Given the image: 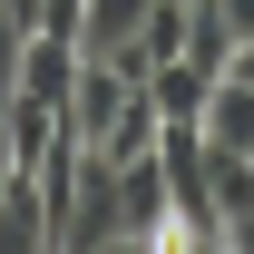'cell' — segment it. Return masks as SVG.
Instances as JSON below:
<instances>
[{
	"instance_id": "1",
	"label": "cell",
	"mask_w": 254,
	"mask_h": 254,
	"mask_svg": "<svg viewBox=\"0 0 254 254\" xmlns=\"http://www.w3.org/2000/svg\"><path fill=\"white\" fill-rule=\"evenodd\" d=\"M0 245H10V254H39V245H59V195L39 186L30 166H20V176L0 186Z\"/></svg>"
},
{
	"instance_id": "2",
	"label": "cell",
	"mask_w": 254,
	"mask_h": 254,
	"mask_svg": "<svg viewBox=\"0 0 254 254\" xmlns=\"http://www.w3.org/2000/svg\"><path fill=\"white\" fill-rule=\"evenodd\" d=\"M195 127H205V147H215V157H254V78L225 68L215 88H205V108H195Z\"/></svg>"
},
{
	"instance_id": "3",
	"label": "cell",
	"mask_w": 254,
	"mask_h": 254,
	"mask_svg": "<svg viewBox=\"0 0 254 254\" xmlns=\"http://www.w3.org/2000/svg\"><path fill=\"white\" fill-rule=\"evenodd\" d=\"M147 10H157V0H78V59H127V39L147 30Z\"/></svg>"
},
{
	"instance_id": "4",
	"label": "cell",
	"mask_w": 254,
	"mask_h": 254,
	"mask_svg": "<svg viewBox=\"0 0 254 254\" xmlns=\"http://www.w3.org/2000/svg\"><path fill=\"white\" fill-rule=\"evenodd\" d=\"M118 186H127V254H147V235H157V225H166V205H176V195H166L157 147H147V157H127V166H118Z\"/></svg>"
},
{
	"instance_id": "5",
	"label": "cell",
	"mask_w": 254,
	"mask_h": 254,
	"mask_svg": "<svg viewBox=\"0 0 254 254\" xmlns=\"http://www.w3.org/2000/svg\"><path fill=\"white\" fill-rule=\"evenodd\" d=\"M215 78H225V68H205V59H186V49H176V59L147 68V98H157V118H195Z\"/></svg>"
},
{
	"instance_id": "6",
	"label": "cell",
	"mask_w": 254,
	"mask_h": 254,
	"mask_svg": "<svg viewBox=\"0 0 254 254\" xmlns=\"http://www.w3.org/2000/svg\"><path fill=\"white\" fill-rule=\"evenodd\" d=\"M20 39H30V20L0 0V108H10V88H20Z\"/></svg>"
},
{
	"instance_id": "7",
	"label": "cell",
	"mask_w": 254,
	"mask_h": 254,
	"mask_svg": "<svg viewBox=\"0 0 254 254\" xmlns=\"http://www.w3.org/2000/svg\"><path fill=\"white\" fill-rule=\"evenodd\" d=\"M225 254H254V205H235V215H225Z\"/></svg>"
},
{
	"instance_id": "8",
	"label": "cell",
	"mask_w": 254,
	"mask_h": 254,
	"mask_svg": "<svg viewBox=\"0 0 254 254\" xmlns=\"http://www.w3.org/2000/svg\"><path fill=\"white\" fill-rule=\"evenodd\" d=\"M215 10H225V30H235V39H254V0H215Z\"/></svg>"
},
{
	"instance_id": "9",
	"label": "cell",
	"mask_w": 254,
	"mask_h": 254,
	"mask_svg": "<svg viewBox=\"0 0 254 254\" xmlns=\"http://www.w3.org/2000/svg\"><path fill=\"white\" fill-rule=\"evenodd\" d=\"M225 68H235V78H254V39H235V59H225Z\"/></svg>"
},
{
	"instance_id": "10",
	"label": "cell",
	"mask_w": 254,
	"mask_h": 254,
	"mask_svg": "<svg viewBox=\"0 0 254 254\" xmlns=\"http://www.w3.org/2000/svg\"><path fill=\"white\" fill-rule=\"evenodd\" d=\"M10 176H20V157H10V127H0V186H10Z\"/></svg>"
},
{
	"instance_id": "11",
	"label": "cell",
	"mask_w": 254,
	"mask_h": 254,
	"mask_svg": "<svg viewBox=\"0 0 254 254\" xmlns=\"http://www.w3.org/2000/svg\"><path fill=\"white\" fill-rule=\"evenodd\" d=\"M186 10H195V0H186Z\"/></svg>"
}]
</instances>
